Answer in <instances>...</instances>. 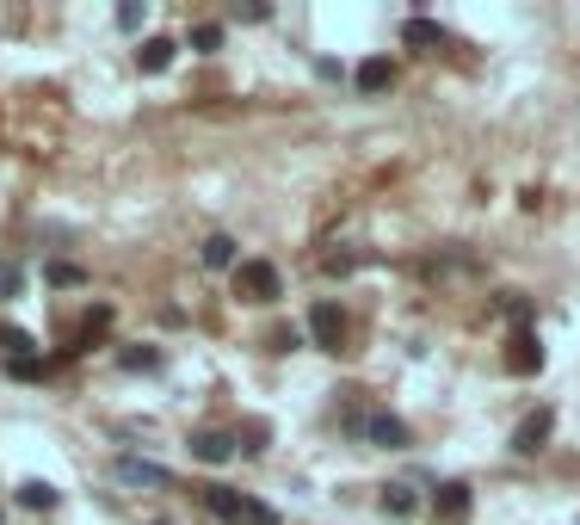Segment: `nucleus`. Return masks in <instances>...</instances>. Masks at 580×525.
<instances>
[{
  "instance_id": "nucleus-17",
  "label": "nucleus",
  "mask_w": 580,
  "mask_h": 525,
  "mask_svg": "<svg viewBox=\"0 0 580 525\" xmlns=\"http://www.w3.org/2000/svg\"><path fill=\"white\" fill-rule=\"evenodd\" d=\"M19 291H25V266L19 260H0V303L19 297Z\"/></svg>"
},
{
  "instance_id": "nucleus-16",
  "label": "nucleus",
  "mask_w": 580,
  "mask_h": 525,
  "mask_svg": "<svg viewBox=\"0 0 580 525\" xmlns=\"http://www.w3.org/2000/svg\"><path fill=\"white\" fill-rule=\"evenodd\" d=\"M118 365H124V371H161V353H155V346H124Z\"/></svg>"
},
{
  "instance_id": "nucleus-7",
  "label": "nucleus",
  "mask_w": 580,
  "mask_h": 525,
  "mask_svg": "<svg viewBox=\"0 0 580 525\" xmlns=\"http://www.w3.org/2000/svg\"><path fill=\"white\" fill-rule=\"evenodd\" d=\"M550 433H556V408H537V414H525V420H519L513 451H525V458H531V451H543V439H550Z\"/></svg>"
},
{
  "instance_id": "nucleus-18",
  "label": "nucleus",
  "mask_w": 580,
  "mask_h": 525,
  "mask_svg": "<svg viewBox=\"0 0 580 525\" xmlns=\"http://www.w3.org/2000/svg\"><path fill=\"white\" fill-rule=\"evenodd\" d=\"M0 346H7V359H31V334L25 328H0Z\"/></svg>"
},
{
  "instance_id": "nucleus-12",
  "label": "nucleus",
  "mask_w": 580,
  "mask_h": 525,
  "mask_svg": "<svg viewBox=\"0 0 580 525\" xmlns=\"http://www.w3.org/2000/svg\"><path fill=\"white\" fill-rule=\"evenodd\" d=\"M173 50H179L173 38H149V44L136 50V68H142V75H161V68L173 62Z\"/></svg>"
},
{
  "instance_id": "nucleus-10",
  "label": "nucleus",
  "mask_w": 580,
  "mask_h": 525,
  "mask_svg": "<svg viewBox=\"0 0 580 525\" xmlns=\"http://www.w3.org/2000/svg\"><path fill=\"white\" fill-rule=\"evenodd\" d=\"M198 260H204L210 272H235V266H241V248H235V235H210L204 248H198Z\"/></svg>"
},
{
  "instance_id": "nucleus-19",
  "label": "nucleus",
  "mask_w": 580,
  "mask_h": 525,
  "mask_svg": "<svg viewBox=\"0 0 580 525\" xmlns=\"http://www.w3.org/2000/svg\"><path fill=\"white\" fill-rule=\"evenodd\" d=\"M142 19H149L142 0H124V7H118V31H142Z\"/></svg>"
},
{
  "instance_id": "nucleus-9",
  "label": "nucleus",
  "mask_w": 580,
  "mask_h": 525,
  "mask_svg": "<svg viewBox=\"0 0 580 525\" xmlns=\"http://www.w3.org/2000/svg\"><path fill=\"white\" fill-rule=\"evenodd\" d=\"M118 482H130V488H173V470H161L149 458H118Z\"/></svg>"
},
{
  "instance_id": "nucleus-5",
  "label": "nucleus",
  "mask_w": 580,
  "mask_h": 525,
  "mask_svg": "<svg viewBox=\"0 0 580 525\" xmlns=\"http://www.w3.org/2000/svg\"><path fill=\"white\" fill-rule=\"evenodd\" d=\"M235 451H241V439H235V433H223V427L192 433V458H198V464H229Z\"/></svg>"
},
{
  "instance_id": "nucleus-3",
  "label": "nucleus",
  "mask_w": 580,
  "mask_h": 525,
  "mask_svg": "<svg viewBox=\"0 0 580 525\" xmlns=\"http://www.w3.org/2000/svg\"><path fill=\"white\" fill-rule=\"evenodd\" d=\"M235 291H241L247 303H272V297H278V266H272V260H241V266H235Z\"/></svg>"
},
{
  "instance_id": "nucleus-13",
  "label": "nucleus",
  "mask_w": 580,
  "mask_h": 525,
  "mask_svg": "<svg viewBox=\"0 0 580 525\" xmlns=\"http://www.w3.org/2000/svg\"><path fill=\"white\" fill-rule=\"evenodd\" d=\"M352 81H358V93H383L395 75H389V62H383V56H371V62H358V75H352Z\"/></svg>"
},
{
  "instance_id": "nucleus-1",
  "label": "nucleus",
  "mask_w": 580,
  "mask_h": 525,
  "mask_svg": "<svg viewBox=\"0 0 580 525\" xmlns=\"http://www.w3.org/2000/svg\"><path fill=\"white\" fill-rule=\"evenodd\" d=\"M198 495H204V507L216 513V519H223V525H278V513L266 507V501H253V495H235V488H198Z\"/></svg>"
},
{
  "instance_id": "nucleus-21",
  "label": "nucleus",
  "mask_w": 580,
  "mask_h": 525,
  "mask_svg": "<svg viewBox=\"0 0 580 525\" xmlns=\"http://www.w3.org/2000/svg\"><path fill=\"white\" fill-rule=\"evenodd\" d=\"M223 44V25H192V50H216Z\"/></svg>"
},
{
  "instance_id": "nucleus-4",
  "label": "nucleus",
  "mask_w": 580,
  "mask_h": 525,
  "mask_svg": "<svg viewBox=\"0 0 580 525\" xmlns=\"http://www.w3.org/2000/svg\"><path fill=\"white\" fill-rule=\"evenodd\" d=\"M469 482H439V495H432V519L439 525H469Z\"/></svg>"
},
{
  "instance_id": "nucleus-23",
  "label": "nucleus",
  "mask_w": 580,
  "mask_h": 525,
  "mask_svg": "<svg viewBox=\"0 0 580 525\" xmlns=\"http://www.w3.org/2000/svg\"><path fill=\"white\" fill-rule=\"evenodd\" d=\"M161 525H167V519H161Z\"/></svg>"
},
{
  "instance_id": "nucleus-20",
  "label": "nucleus",
  "mask_w": 580,
  "mask_h": 525,
  "mask_svg": "<svg viewBox=\"0 0 580 525\" xmlns=\"http://www.w3.org/2000/svg\"><path fill=\"white\" fill-rule=\"evenodd\" d=\"M7 371H13L19 383H31V377H44V359H38V353H31V359H7Z\"/></svg>"
},
{
  "instance_id": "nucleus-8",
  "label": "nucleus",
  "mask_w": 580,
  "mask_h": 525,
  "mask_svg": "<svg viewBox=\"0 0 580 525\" xmlns=\"http://www.w3.org/2000/svg\"><path fill=\"white\" fill-rule=\"evenodd\" d=\"M506 371H513V377H531V371H543V340H537L531 328H519V334H513V353H506Z\"/></svg>"
},
{
  "instance_id": "nucleus-6",
  "label": "nucleus",
  "mask_w": 580,
  "mask_h": 525,
  "mask_svg": "<svg viewBox=\"0 0 580 525\" xmlns=\"http://www.w3.org/2000/svg\"><path fill=\"white\" fill-rule=\"evenodd\" d=\"M309 334H315V346H321V353H340V340H346L340 309H334V303H315V309H309Z\"/></svg>"
},
{
  "instance_id": "nucleus-11",
  "label": "nucleus",
  "mask_w": 580,
  "mask_h": 525,
  "mask_svg": "<svg viewBox=\"0 0 580 525\" xmlns=\"http://www.w3.org/2000/svg\"><path fill=\"white\" fill-rule=\"evenodd\" d=\"M402 44H414V50H439V44H445V25H439V19H408V25H402Z\"/></svg>"
},
{
  "instance_id": "nucleus-2",
  "label": "nucleus",
  "mask_w": 580,
  "mask_h": 525,
  "mask_svg": "<svg viewBox=\"0 0 580 525\" xmlns=\"http://www.w3.org/2000/svg\"><path fill=\"white\" fill-rule=\"evenodd\" d=\"M346 427L358 433V439H371V445H383V451H408L414 445V433H408V420L402 414H346Z\"/></svg>"
},
{
  "instance_id": "nucleus-22",
  "label": "nucleus",
  "mask_w": 580,
  "mask_h": 525,
  "mask_svg": "<svg viewBox=\"0 0 580 525\" xmlns=\"http://www.w3.org/2000/svg\"><path fill=\"white\" fill-rule=\"evenodd\" d=\"M44 278H50V285H81V266H68V260H56V266H44Z\"/></svg>"
},
{
  "instance_id": "nucleus-15",
  "label": "nucleus",
  "mask_w": 580,
  "mask_h": 525,
  "mask_svg": "<svg viewBox=\"0 0 580 525\" xmlns=\"http://www.w3.org/2000/svg\"><path fill=\"white\" fill-rule=\"evenodd\" d=\"M383 513L408 519V513H414V488H408V482H389V488H383Z\"/></svg>"
},
{
  "instance_id": "nucleus-14",
  "label": "nucleus",
  "mask_w": 580,
  "mask_h": 525,
  "mask_svg": "<svg viewBox=\"0 0 580 525\" xmlns=\"http://www.w3.org/2000/svg\"><path fill=\"white\" fill-rule=\"evenodd\" d=\"M62 495H56V488L50 482H19V507H31V513H50Z\"/></svg>"
}]
</instances>
